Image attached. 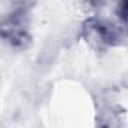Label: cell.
<instances>
[{
  "label": "cell",
  "instance_id": "cell-1",
  "mask_svg": "<svg viewBox=\"0 0 128 128\" xmlns=\"http://www.w3.org/2000/svg\"><path fill=\"white\" fill-rule=\"evenodd\" d=\"M82 37L92 48L104 49L127 43L128 30L118 21L112 22L98 16H90L82 26Z\"/></svg>",
  "mask_w": 128,
  "mask_h": 128
},
{
  "label": "cell",
  "instance_id": "cell-3",
  "mask_svg": "<svg viewBox=\"0 0 128 128\" xmlns=\"http://www.w3.org/2000/svg\"><path fill=\"white\" fill-rule=\"evenodd\" d=\"M97 128H124V110L113 103H101L96 115Z\"/></svg>",
  "mask_w": 128,
  "mask_h": 128
},
{
  "label": "cell",
  "instance_id": "cell-2",
  "mask_svg": "<svg viewBox=\"0 0 128 128\" xmlns=\"http://www.w3.org/2000/svg\"><path fill=\"white\" fill-rule=\"evenodd\" d=\"M0 39L15 49H26L32 43L26 8H15L0 20Z\"/></svg>",
  "mask_w": 128,
  "mask_h": 128
},
{
  "label": "cell",
  "instance_id": "cell-4",
  "mask_svg": "<svg viewBox=\"0 0 128 128\" xmlns=\"http://www.w3.org/2000/svg\"><path fill=\"white\" fill-rule=\"evenodd\" d=\"M115 15L118 22L128 30V0H118L115 6Z\"/></svg>",
  "mask_w": 128,
  "mask_h": 128
}]
</instances>
